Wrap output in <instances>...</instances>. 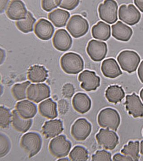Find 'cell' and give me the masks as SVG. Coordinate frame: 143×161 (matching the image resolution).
<instances>
[{
  "label": "cell",
  "mask_w": 143,
  "mask_h": 161,
  "mask_svg": "<svg viewBox=\"0 0 143 161\" xmlns=\"http://www.w3.org/2000/svg\"><path fill=\"white\" fill-rule=\"evenodd\" d=\"M60 65L66 74L76 75L83 70L84 62L80 55L71 52L65 53L61 57Z\"/></svg>",
  "instance_id": "1"
},
{
  "label": "cell",
  "mask_w": 143,
  "mask_h": 161,
  "mask_svg": "<svg viewBox=\"0 0 143 161\" xmlns=\"http://www.w3.org/2000/svg\"><path fill=\"white\" fill-rule=\"evenodd\" d=\"M42 137L39 133L29 132L22 136L20 146L29 157L31 158L40 152L42 147Z\"/></svg>",
  "instance_id": "2"
},
{
  "label": "cell",
  "mask_w": 143,
  "mask_h": 161,
  "mask_svg": "<svg viewBox=\"0 0 143 161\" xmlns=\"http://www.w3.org/2000/svg\"><path fill=\"white\" fill-rule=\"evenodd\" d=\"M97 122L100 127L117 131L120 124V117L118 112L112 108L102 110L97 117Z\"/></svg>",
  "instance_id": "3"
},
{
  "label": "cell",
  "mask_w": 143,
  "mask_h": 161,
  "mask_svg": "<svg viewBox=\"0 0 143 161\" xmlns=\"http://www.w3.org/2000/svg\"><path fill=\"white\" fill-rule=\"evenodd\" d=\"M117 60L124 71L131 74L137 69L140 58L136 52L131 50H124L117 57Z\"/></svg>",
  "instance_id": "4"
},
{
  "label": "cell",
  "mask_w": 143,
  "mask_h": 161,
  "mask_svg": "<svg viewBox=\"0 0 143 161\" xmlns=\"http://www.w3.org/2000/svg\"><path fill=\"white\" fill-rule=\"evenodd\" d=\"M72 144L66 136L61 135L53 139L49 145V150L52 155L57 158L64 157L68 155Z\"/></svg>",
  "instance_id": "5"
},
{
  "label": "cell",
  "mask_w": 143,
  "mask_h": 161,
  "mask_svg": "<svg viewBox=\"0 0 143 161\" xmlns=\"http://www.w3.org/2000/svg\"><path fill=\"white\" fill-rule=\"evenodd\" d=\"M73 37L78 38L85 35L88 31L89 24L87 20L80 15L72 16L66 27Z\"/></svg>",
  "instance_id": "6"
},
{
  "label": "cell",
  "mask_w": 143,
  "mask_h": 161,
  "mask_svg": "<svg viewBox=\"0 0 143 161\" xmlns=\"http://www.w3.org/2000/svg\"><path fill=\"white\" fill-rule=\"evenodd\" d=\"M118 6L115 1L106 0L98 7L99 17L106 23L113 24L118 20Z\"/></svg>",
  "instance_id": "7"
},
{
  "label": "cell",
  "mask_w": 143,
  "mask_h": 161,
  "mask_svg": "<svg viewBox=\"0 0 143 161\" xmlns=\"http://www.w3.org/2000/svg\"><path fill=\"white\" fill-rule=\"evenodd\" d=\"M118 17L119 19L124 23L130 26H133L139 22L141 14L138 9L132 4L128 6L123 5L118 10Z\"/></svg>",
  "instance_id": "8"
},
{
  "label": "cell",
  "mask_w": 143,
  "mask_h": 161,
  "mask_svg": "<svg viewBox=\"0 0 143 161\" xmlns=\"http://www.w3.org/2000/svg\"><path fill=\"white\" fill-rule=\"evenodd\" d=\"M50 95V89L45 83L32 84L27 89V98L36 103L49 98Z\"/></svg>",
  "instance_id": "9"
},
{
  "label": "cell",
  "mask_w": 143,
  "mask_h": 161,
  "mask_svg": "<svg viewBox=\"0 0 143 161\" xmlns=\"http://www.w3.org/2000/svg\"><path fill=\"white\" fill-rule=\"evenodd\" d=\"M96 138L98 144L107 150H114L119 143L117 134L108 129H101L96 135Z\"/></svg>",
  "instance_id": "10"
},
{
  "label": "cell",
  "mask_w": 143,
  "mask_h": 161,
  "mask_svg": "<svg viewBox=\"0 0 143 161\" xmlns=\"http://www.w3.org/2000/svg\"><path fill=\"white\" fill-rule=\"evenodd\" d=\"M91 131L92 125L85 118H80L73 124L71 133L76 140L84 141L88 137Z\"/></svg>",
  "instance_id": "11"
},
{
  "label": "cell",
  "mask_w": 143,
  "mask_h": 161,
  "mask_svg": "<svg viewBox=\"0 0 143 161\" xmlns=\"http://www.w3.org/2000/svg\"><path fill=\"white\" fill-rule=\"evenodd\" d=\"M86 51L92 60L99 62L105 58L108 51L107 46L105 42L92 40L88 44Z\"/></svg>",
  "instance_id": "12"
},
{
  "label": "cell",
  "mask_w": 143,
  "mask_h": 161,
  "mask_svg": "<svg viewBox=\"0 0 143 161\" xmlns=\"http://www.w3.org/2000/svg\"><path fill=\"white\" fill-rule=\"evenodd\" d=\"M78 80L82 82L80 86L86 92L95 91L100 86V78L95 72L85 70L78 76Z\"/></svg>",
  "instance_id": "13"
},
{
  "label": "cell",
  "mask_w": 143,
  "mask_h": 161,
  "mask_svg": "<svg viewBox=\"0 0 143 161\" xmlns=\"http://www.w3.org/2000/svg\"><path fill=\"white\" fill-rule=\"evenodd\" d=\"M52 43L55 48L58 50L66 52L71 47L73 40L65 29H59L55 33Z\"/></svg>",
  "instance_id": "14"
},
{
  "label": "cell",
  "mask_w": 143,
  "mask_h": 161,
  "mask_svg": "<svg viewBox=\"0 0 143 161\" xmlns=\"http://www.w3.org/2000/svg\"><path fill=\"white\" fill-rule=\"evenodd\" d=\"M124 104L129 115H132L134 118L143 117V104L135 93L126 96Z\"/></svg>",
  "instance_id": "15"
},
{
  "label": "cell",
  "mask_w": 143,
  "mask_h": 161,
  "mask_svg": "<svg viewBox=\"0 0 143 161\" xmlns=\"http://www.w3.org/2000/svg\"><path fill=\"white\" fill-rule=\"evenodd\" d=\"M27 9L25 4L19 0H14L10 2L6 11V15L10 19H25L27 15Z\"/></svg>",
  "instance_id": "16"
},
{
  "label": "cell",
  "mask_w": 143,
  "mask_h": 161,
  "mask_svg": "<svg viewBox=\"0 0 143 161\" xmlns=\"http://www.w3.org/2000/svg\"><path fill=\"white\" fill-rule=\"evenodd\" d=\"M54 31V27L52 24L44 19H40L35 25V34L42 40H50L52 36Z\"/></svg>",
  "instance_id": "17"
},
{
  "label": "cell",
  "mask_w": 143,
  "mask_h": 161,
  "mask_svg": "<svg viewBox=\"0 0 143 161\" xmlns=\"http://www.w3.org/2000/svg\"><path fill=\"white\" fill-rule=\"evenodd\" d=\"M74 109L80 114H85L91 109V100L86 94L84 93H77L72 100Z\"/></svg>",
  "instance_id": "18"
},
{
  "label": "cell",
  "mask_w": 143,
  "mask_h": 161,
  "mask_svg": "<svg viewBox=\"0 0 143 161\" xmlns=\"http://www.w3.org/2000/svg\"><path fill=\"white\" fill-rule=\"evenodd\" d=\"M112 36L116 40L127 42L131 39L133 31L131 27L118 21L116 24L112 26Z\"/></svg>",
  "instance_id": "19"
},
{
  "label": "cell",
  "mask_w": 143,
  "mask_h": 161,
  "mask_svg": "<svg viewBox=\"0 0 143 161\" xmlns=\"http://www.w3.org/2000/svg\"><path fill=\"white\" fill-rule=\"evenodd\" d=\"M101 70L106 77L112 79L117 78L123 74L117 61L114 58L104 60L102 64Z\"/></svg>",
  "instance_id": "20"
},
{
  "label": "cell",
  "mask_w": 143,
  "mask_h": 161,
  "mask_svg": "<svg viewBox=\"0 0 143 161\" xmlns=\"http://www.w3.org/2000/svg\"><path fill=\"white\" fill-rule=\"evenodd\" d=\"M62 121L59 119L47 121L42 127V132L47 138H53L63 131Z\"/></svg>",
  "instance_id": "21"
},
{
  "label": "cell",
  "mask_w": 143,
  "mask_h": 161,
  "mask_svg": "<svg viewBox=\"0 0 143 161\" xmlns=\"http://www.w3.org/2000/svg\"><path fill=\"white\" fill-rule=\"evenodd\" d=\"M16 110L20 116L25 119L33 118L37 112L36 105L28 100L18 102L16 105Z\"/></svg>",
  "instance_id": "22"
},
{
  "label": "cell",
  "mask_w": 143,
  "mask_h": 161,
  "mask_svg": "<svg viewBox=\"0 0 143 161\" xmlns=\"http://www.w3.org/2000/svg\"><path fill=\"white\" fill-rule=\"evenodd\" d=\"M39 110L41 115L48 119H53L58 116L57 104L52 98L41 102L39 105Z\"/></svg>",
  "instance_id": "23"
},
{
  "label": "cell",
  "mask_w": 143,
  "mask_h": 161,
  "mask_svg": "<svg viewBox=\"0 0 143 161\" xmlns=\"http://www.w3.org/2000/svg\"><path fill=\"white\" fill-rule=\"evenodd\" d=\"M31 119H25L22 118L16 110L12 112V125L15 130L18 132L25 133L29 130L32 125Z\"/></svg>",
  "instance_id": "24"
},
{
  "label": "cell",
  "mask_w": 143,
  "mask_h": 161,
  "mask_svg": "<svg viewBox=\"0 0 143 161\" xmlns=\"http://www.w3.org/2000/svg\"><path fill=\"white\" fill-rule=\"evenodd\" d=\"M27 77L29 80L34 83L43 82L48 77V71L43 66L33 65L29 69Z\"/></svg>",
  "instance_id": "25"
},
{
  "label": "cell",
  "mask_w": 143,
  "mask_h": 161,
  "mask_svg": "<svg viewBox=\"0 0 143 161\" xmlns=\"http://www.w3.org/2000/svg\"><path fill=\"white\" fill-rule=\"evenodd\" d=\"M91 32L92 36L95 39L107 41L111 37V26L102 21H99L92 27Z\"/></svg>",
  "instance_id": "26"
},
{
  "label": "cell",
  "mask_w": 143,
  "mask_h": 161,
  "mask_svg": "<svg viewBox=\"0 0 143 161\" xmlns=\"http://www.w3.org/2000/svg\"><path fill=\"white\" fill-rule=\"evenodd\" d=\"M68 11L63 9H57L50 13L48 14L49 19L57 27H63L70 17Z\"/></svg>",
  "instance_id": "27"
},
{
  "label": "cell",
  "mask_w": 143,
  "mask_h": 161,
  "mask_svg": "<svg viewBox=\"0 0 143 161\" xmlns=\"http://www.w3.org/2000/svg\"><path fill=\"white\" fill-rule=\"evenodd\" d=\"M105 96L109 102L116 104L124 98L125 92L121 86H111L106 90Z\"/></svg>",
  "instance_id": "28"
},
{
  "label": "cell",
  "mask_w": 143,
  "mask_h": 161,
  "mask_svg": "<svg viewBox=\"0 0 143 161\" xmlns=\"http://www.w3.org/2000/svg\"><path fill=\"white\" fill-rule=\"evenodd\" d=\"M139 147L140 142L139 141H130L128 145L124 146V148L121 150V152L125 155L131 157L133 159V161H138L140 158L139 154Z\"/></svg>",
  "instance_id": "29"
},
{
  "label": "cell",
  "mask_w": 143,
  "mask_h": 161,
  "mask_svg": "<svg viewBox=\"0 0 143 161\" xmlns=\"http://www.w3.org/2000/svg\"><path fill=\"white\" fill-rule=\"evenodd\" d=\"M36 22V19L34 17L31 13L28 11L26 19L23 20L17 21L16 25L20 31L24 33H27L33 31V26Z\"/></svg>",
  "instance_id": "30"
},
{
  "label": "cell",
  "mask_w": 143,
  "mask_h": 161,
  "mask_svg": "<svg viewBox=\"0 0 143 161\" xmlns=\"http://www.w3.org/2000/svg\"><path fill=\"white\" fill-rule=\"evenodd\" d=\"M30 84V82L29 81L15 84L11 90L12 94L15 99L19 101L26 98L27 89Z\"/></svg>",
  "instance_id": "31"
},
{
  "label": "cell",
  "mask_w": 143,
  "mask_h": 161,
  "mask_svg": "<svg viewBox=\"0 0 143 161\" xmlns=\"http://www.w3.org/2000/svg\"><path fill=\"white\" fill-rule=\"evenodd\" d=\"M69 156L71 161H86L89 158L88 152L85 147L77 146L71 151Z\"/></svg>",
  "instance_id": "32"
},
{
  "label": "cell",
  "mask_w": 143,
  "mask_h": 161,
  "mask_svg": "<svg viewBox=\"0 0 143 161\" xmlns=\"http://www.w3.org/2000/svg\"><path fill=\"white\" fill-rule=\"evenodd\" d=\"M12 122V114L9 109L1 106L0 107V126L3 129L9 127Z\"/></svg>",
  "instance_id": "33"
},
{
  "label": "cell",
  "mask_w": 143,
  "mask_h": 161,
  "mask_svg": "<svg viewBox=\"0 0 143 161\" xmlns=\"http://www.w3.org/2000/svg\"><path fill=\"white\" fill-rule=\"evenodd\" d=\"M11 148V143L9 137L4 133L0 135V158L4 157L8 154Z\"/></svg>",
  "instance_id": "34"
},
{
  "label": "cell",
  "mask_w": 143,
  "mask_h": 161,
  "mask_svg": "<svg viewBox=\"0 0 143 161\" xmlns=\"http://www.w3.org/2000/svg\"><path fill=\"white\" fill-rule=\"evenodd\" d=\"M93 161H112V154L105 150H98L92 156Z\"/></svg>",
  "instance_id": "35"
},
{
  "label": "cell",
  "mask_w": 143,
  "mask_h": 161,
  "mask_svg": "<svg viewBox=\"0 0 143 161\" xmlns=\"http://www.w3.org/2000/svg\"><path fill=\"white\" fill-rule=\"evenodd\" d=\"M61 1L60 0L59 1H42L41 5L43 9L45 11L50 12L53 9L57 8L61 4Z\"/></svg>",
  "instance_id": "36"
},
{
  "label": "cell",
  "mask_w": 143,
  "mask_h": 161,
  "mask_svg": "<svg viewBox=\"0 0 143 161\" xmlns=\"http://www.w3.org/2000/svg\"><path fill=\"white\" fill-rule=\"evenodd\" d=\"M80 1H62L59 7L63 9L72 10L76 8L79 5Z\"/></svg>",
  "instance_id": "37"
},
{
  "label": "cell",
  "mask_w": 143,
  "mask_h": 161,
  "mask_svg": "<svg viewBox=\"0 0 143 161\" xmlns=\"http://www.w3.org/2000/svg\"><path fill=\"white\" fill-rule=\"evenodd\" d=\"M74 93V87L72 84L67 83L63 86L62 89V94L65 98H72Z\"/></svg>",
  "instance_id": "38"
},
{
  "label": "cell",
  "mask_w": 143,
  "mask_h": 161,
  "mask_svg": "<svg viewBox=\"0 0 143 161\" xmlns=\"http://www.w3.org/2000/svg\"><path fill=\"white\" fill-rule=\"evenodd\" d=\"M69 103L65 99H61L58 102V109L59 113L61 115L66 114L69 110Z\"/></svg>",
  "instance_id": "39"
},
{
  "label": "cell",
  "mask_w": 143,
  "mask_h": 161,
  "mask_svg": "<svg viewBox=\"0 0 143 161\" xmlns=\"http://www.w3.org/2000/svg\"><path fill=\"white\" fill-rule=\"evenodd\" d=\"M113 160L114 161H133V159L130 157L121 155L120 153L114 154L113 156Z\"/></svg>",
  "instance_id": "40"
},
{
  "label": "cell",
  "mask_w": 143,
  "mask_h": 161,
  "mask_svg": "<svg viewBox=\"0 0 143 161\" xmlns=\"http://www.w3.org/2000/svg\"><path fill=\"white\" fill-rule=\"evenodd\" d=\"M138 75L140 81L143 83V60L141 62L140 65L138 69Z\"/></svg>",
  "instance_id": "41"
},
{
  "label": "cell",
  "mask_w": 143,
  "mask_h": 161,
  "mask_svg": "<svg viewBox=\"0 0 143 161\" xmlns=\"http://www.w3.org/2000/svg\"><path fill=\"white\" fill-rule=\"evenodd\" d=\"M134 2L135 6L143 13V0H135Z\"/></svg>",
  "instance_id": "42"
},
{
  "label": "cell",
  "mask_w": 143,
  "mask_h": 161,
  "mask_svg": "<svg viewBox=\"0 0 143 161\" xmlns=\"http://www.w3.org/2000/svg\"><path fill=\"white\" fill-rule=\"evenodd\" d=\"M140 153L143 155V140L140 143Z\"/></svg>",
  "instance_id": "43"
},
{
  "label": "cell",
  "mask_w": 143,
  "mask_h": 161,
  "mask_svg": "<svg viewBox=\"0 0 143 161\" xmlns=\"http://www.w3.org/2000/svg\"><path fill=\"white\" fill-rule=\"evenodd\" d=\"M140 96L141 98V99L142 100L143 102V88L141 90L140 92Z\"/></svg>",
  "instance_id": "44"
},
{
  "label": "cell",
  "mask_w": 143,
  "mask_h": 161,
  "mask_svg": "<svg viewBox=\"0 0 143 161\" xmlns=\"http://www.w3.org/2000/svg\"><path fill=\"white\" fill-rule=\"evenodd\" d=\"M58 161H69L68 158H62L58 160Z\"/></svg>",
  "instance_id": "45"
},
{
  "label": "cell",
  "mask_w": 143,
  "mask_h": 161,
  "mask_svg": "<svg viewBox=\"0 0 143 161\" xmlns=\"http://www.w3.org/2000/svg\"></svg>",
  "instance_id": "46"
}]
</instances>
